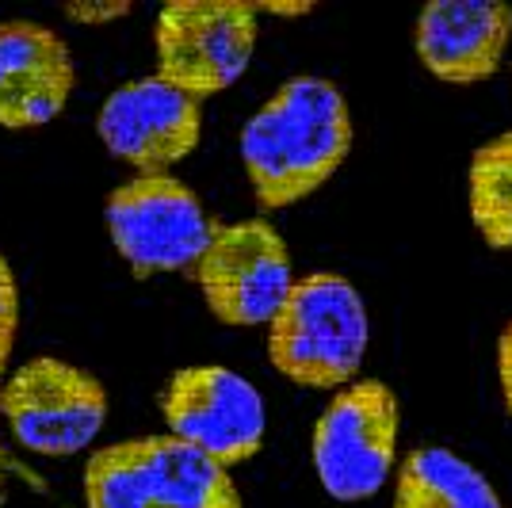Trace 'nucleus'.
Returning a JSON list of instances; mask_svg holds the SVG:
<instances>
[{
	"instance_id": "f257e3e1",
	"label": "nucleus",
	"mask_w": 512,
	"mask_h": 508,
	"mask_svg": "<svg viewBox=\"0 0 512 508\" xmlns=\"http://www.w3.org/2000/svg\"><path fill=\"white\" fill-rule=\"evenodd\" d=\"M352 111L329 77H291L241 127V165L264 211L314 195L352 153Z\"/></svg>"
},
{
	"instance_id": "f03ea898",
	"label": "nucleus",
	"mask_w": 512,
	"mask_h": 508,
	"mask_svg": "<svg viewBox=\"0 0 512 508\" xmlns=\"http://www.w3.org/2000/svg\"><path fill=\"white\" fill-rule=\"evenodd\" d=\"M264 329L272 367L306 390H344L356 382L371 340L367 302L341 272L299 276Z\"/></svg>"
},
{
	"instance_id": "7ed1b4c3",
	"label": "nucleus",
	"mask_w": 512,
	"mask_h": 508,
	"mask_svg": "<svg viewBox=\"0 0 512 508\" xmlns=\"http://www.w3.org/2000/svg\"><path fill=\"white\" fill-rule=\"evenodd\" d=\"M85 508H245L230 470L176 436H138L92 451Z\"/></svg>"
},
{
	"instance_id": "20e7f679",
	"label": "nucleus",
	"mask_w": 512,
	"mask_h": 508,
	"mask_svg": "<svg viewBox=\"0 0 512 508\" xmlns=\"http://www.w3.org/2000/svg\"><path fill=\"white\" fill-rule=\"evenodd\" d=\"M398 394L383 379H356L337 390L314 421L310 459L333 501H367L398 463Z\"/></svg>"
},
{
	"instance_id": "39448f33",
	"label": "nucleus",
	"mask_w": 512,
	"mask_h": 508,
	"mask_svg": "<svg viewBox=\"0 0 512 508\" xmlns=\"http://www.w3.org/2000/svg\"><path fill=\"white\" fill-rule=\"evenodd\" d=\"M104 218L115 253L138 279L192 272L218 230L203 199L176 176H130L107 195Z\"/></svg>"
},
{
	"instance_id": "423d86ee",
	"label": "nucleus",
	"mask_w": 512,
	"mask_h": 508,
	"mask_svg": "<svg viewBox=\"0 0 512 508\" xmlns=\"http://www.w3.org/2000/svg\"><path fill=\"white\" fill-rule=\"evenodd\" d=\"M0 424L43 459L81 455L107 424V390L85 367L62 356L20 363L0 390Z\"/></svg>"
},
{
	"instance_id": "0eeeda50",
	"label": "nucleus",
	"mask_w": 512,
	"mask_h": 508,
	"mask_svg": "<svg viewBox=\"0 0 512 508\" xmlns=\"http://www.w3.org/2000/svg\"><path fill=\"white\" fill-rule=\"evenodd\" d=\"M256 39L260 20L245 0H172L153 23L157 77L203 104L245 77Z\"/></svg>"
},
{
	"instance_id": "6e6552de",
	"label": "nucleus",
	"mask_w": 512,
	"mask_h": 508,
	"mask_svg": "<svg viewBox=\"0 0 512 508\" xmlns=\"http://www.w3.org/2000/svg\"><path fill=\"white\" fill-rule=\"evenodd\" d=\"M214 318L234 329L268 325L295 287V264L283 233L268 218L218 222L207 253L192 268Z\"/></svg>"
},
{
	"instance_id": "1a4fd4ad",
	"label": "nucleus",
	"mask_w": 512,
	"mask_h": 508,
	"mask_svg": "<svg viewBox=\"0 0 512 508\" xmlns=\"http://www.w3.org/2000/svg\"><path fill=\"white\" fill-rule=\"evenodd\" d=\"M161 417L169 436L199 447L226 470L253 459L268 432L260 390L222 363L180 367L161 390Z\"/></svg>"
},
{
	"instance_id": "9d476101",
	"label": "nucleus",
	"mask_w": 512,
	"mask_h": 508,
	"mask_svg": "<svg viewBox=\"0 0 512 508\" xmlns=\"http://www.w3.org/2000/svg\"><path fill=\"white\" fill-rule=\"evenodd\" d=\"M96 134L134 176H172L203 142V104L157 73L134 77L100 104Z\"/></svg>"
},
{
	"instance_id": "9b49d317",
	"label": "nucleus",
	"mask_w": 512,
	"mask_h": 508,
	"mask_svg": "<svg viewBox=\"0 0 512 508\" xmlns=\"http://www.w3.org/2000/svg\"><path fill=\"white\" fill-rule=\"evenodd\" d=\"M77 88L73 50L39 20H0V130H39Z\"/></svg>"
},
{
	"instance_id": "f8f14e48",
	"label": "nucleus",
	"mask_w": 512,
	"mask_h": 508,
	"mask_svg": "<svg viewBox=\"0 0 512 508\" xmlns=\"http://www.w3.org/2000/svg\"><path fill=\"white\" fill-rule=\"evenodd\" d=\"M512 39V8L493 0H432L413 23L417 58L448 85H478L497 73Z\"/></svg>"
},
{
	"instance_id": "ddd939ff",
	"label": "nucleus",
	"mask_w": 512,
	"mask_h": 508,
	"mask_svg": "<svg viewBox=\"0 0 512 508\" xmlns=\"http://www.w3.org/2000/svg\"><path fill=\"white\" fill-rule=\"evenodd\" d=\"M394 508H505V501L459 451L413 447L394 474Z\"/></svg>"
},
{
	"instance_id": "4468645a",
	"label": "nucleus",
	"mask_w": 512,
	"mask_h": 508,
	"mask_svg": "<svg viewBox=\"0 0 512 508\" xmlns=\"http://www.w3.org/2000/svg\"><path fill=\"white\" fill-rule=\"evenodd\" d=\"M467 203L486 245L512 253V130L474 149L467 169Z\"/></svg>"
},
{
	"instance_id": "2eb2a0df",
	"label": "nucleus",
	"mask_w": 512,
	"mask_h": 508,
	"mask_svg": "<svg viewBox=\"0 0 512 508\" xmlns=\"http://www.w3.org/2000/svg\"><path fill=\"white\" fill-rule=\"evenodd\" d=\"M16 337H20V279L12 272L8 256L0 253V390L8 379ZM0 482H4V444H0Z\"/></svg>"
},
{
	"instance_id": "dca6fc26",
	"label": "nucleus",
	"mask_w": 512,
	"mask_h": 508,
	"mask_svg": "<svg viewBox=\"0 0 512 508\" xmlns=\"http://www.w3.org/2000/svg\"><path fill=\"white\" fill-rule=\"evenodd\" d=\"M65 20L81 23V27H107V23L127 20L134 12V4L127 0H88V4H65Z\"/></svg>"
},
{
	"instance_id": "f3484780",
	"label": "nucleus",
	"mask_w": 512,
	"mask_h": 508,
	"mask_svg": "<svg viewBox=\"0 0 512 508\" xmlns=\"http://www.w3.org/2000/svg\"><path fill=\"white\" fill-rule=\"evenodd\" d=\"M497 379H501V394H505V405L512 413V321L497 340Z\"/></svg>"
},
{
	"instance_id": "a211bd4d",
	"label": "nucleus",
	"mask_w": 512,
	"mask_h": 508,
	"mask_svg": "<svg viewBox=\"0 0 512 508\" xmlns=\"http://www.w3.org/2000/svg\"><path fill=\"white\" fill-rule=\"evenodd\" d=\"M318 4H253L256 20L260 16H310Z\"/></svg>"
}]
</instances>
